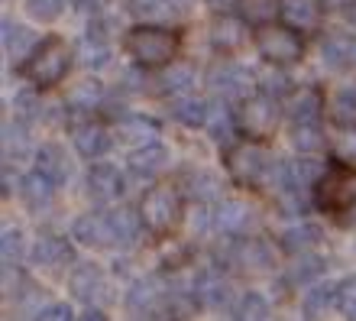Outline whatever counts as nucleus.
<instances>
[{
	"label": "nucleus",
	"mask_w": 356,
	"mask_h": 321,
	"mask_svg": "<svg viewBox=\"0 0 356 321\" xmlns=\"http://www.w3.org/2000/svg\"><path fill=\"white\" fill-rule=\"evenodd\" d=\"M236 263H243L246 269H253V273H266V269H272V263H275V253H272L269 240H263V237H240Z\"/></svg>",
	"instance_id": "cd10ccee"
},
{
	"label": "nucleus",
	"mask_w": 356,
	"mask_h": 321,
	"mask_svg": "<svg viewBox=\"0 0 356 321\" xmlns=\"http://www.w3.org/2000/svg\"><path fill=\"white\" fill-rule=\"evenodd\" d=\"M285 117H289V127L321 123V117H324V95L311 85L291 91V97L285 101Z\"/></svg>",
	"instance_id": "dca6fc26"
},
{
	"label": "nucleus",
	"mask_w": 356,
	"mask_h": 321,
	"mask_svg": "<svg viewBox=\"0 0 356 321\" xmlns=\"http://www.w3.org/2000/svg\"><path fill=\"white\" fill-rule=\"evenodd\" d=\"M191 289H195V299L201 308H211V312H234V289L224 276L217 273V266L211 269H201V273L191 279Z\"/></svg>",
	"instance_id": "9d476101"
},
{
	"label": "nucleus",
	"mask_w": 356,
	"mask_h": 321,
	"mask_svg": "<svg viewBox=\"0 0 356 321\" xmlns=\"http://www.w3.org/2000/svg\"><path fill=\"white\" fill-rule=\"evenodd\" d=\"M107 289H111L107 276H104L101 266H94V263H78L72 269V276H68V292L85 305H97L101 308V302L111 295Z\"/></svg>",
	"instance_id": "9b49d317"
},
{
	"label": "nucleus",
	"mask_w": 356,
	"mask_h": 321,
	"mask_svg": "<svg viewBox=\"0 0 356 321\" xmlns=\"http://www.w3.org/2000/svg\"><path fill=\"white\" fill-rule=\"evenodd\" d=\"M140 214L149 234H169L181 221V191L175 185H152L140 201Z\"/></svg>",
	"instance_id": "39448f33"
},
{
	"label": "nucleus",
	"mask_w": 356,
	"mask_h": 321,
	"mask_svg": "<svg viewBox=\"0 0 356 321\" xmlns=\"http://www.w3.org/2000/svg\"><path fill=\"white\" fill-rule=\"evenodd\" d=\"M181 191H185L191 201L211 205V201H220L224 182H220V175H214V172H207V169H191V172H185V179H181Z\"/></svg>",
	"instance_id": "5701e85b"
},
{
	"label": "nucleus",
	"mask_w": 356,
	"mask_h": 321,
	"mask_svg": "<svg viewBox=\"0 0 356 321\" xmlns=\"http://www.w3.org/2000/svg\"><path fill=\"white\" fill-rule=\"evenodd\" d=\"M343 221H347V224H356V201H353V205H350V208H347V214H343Z\"/></svg>",
	"instance_id": "603ef678"
},
{
	"label": "nucleus",
	"mask_w": 356,
	"mask_h": 321,
	"mask_svg": "<svg viewBox=\"0 0 356 321\" xmlns=\"http://www.w3.org/2000/svg\"><path fill=\"white\" fill-rule=\"evenodd\" d=\"M279 7L282 0H240L236 13H240V19L246 26H266V23H275Z\"/></svg>",
	"instance_id": "c9c22d12"
},
{
	"label": "nucleus",
	"mask_w": 356,
	"mask_h": 321,
	"mask_svg": "<svg viewBox=\"0 0 356 321\" xmlns=\"http://www.w3.org/2000/svg\"><path fill=\"white\" fill-rule=\"evenodd\" d=\"M85 191H88V198L97 201V205H111V201H117L127 191V179L111 162H94L91 169H88Z\"/></svg>",
	"instance_id": "f8f14e48"
},
{
	"label": "nucleus",
	"mask_w": 356,
	"mask_h": 321,
	"mask_svg": "<svg viewBox=\"0 0 356 321\" xmlns=\"http://www.w3.org/2000/svg\"><path fill=\"white\" fill-rule=\"evenodd\" d=\"M321 240H324V230H321L318 224H311V221H298V224H291L282 230V246H285L289 253H308Z\"/></svg>",
	"instance_id": "7c9ffc66"
},
{
	"label": "nucleus",
	"mask_w": 356,
	"mask_h": 321,
	"mask_svg": "<svg viewBox=\"0 0 356 321\" xmlns=\"http://www.w3.org/2000/svg\"><path fill=\"white\" fill-rule=\"evenodd\" d=\"M321 276H324V260L318 253H295V263L289 266V273H285V283L301 289V285H311L318 283Z\"/></svg>",
	"instance_id": "473e14b6"
},
{
	"label": "nucleus",
	"mask_w": 356,
	"mask_h": 321,
	"mask_svg": "<svg viewBox=\"0 0 356 321\" xmlns=\"http://www.w3.org/2000/svg\"><path fill=\"white\" fill-rule=\"evenodd\" d=\"M36 91L39 88H33V91H19L17 101H13V107H17V120H23L26 127H33V123H39L42 117H46V107H42V101H39Z\"/></svg>",
	"instance_id": "79ce46f5"
},
{
	"label": "nucleus",
	"mask_w": 356,
	"mask_h": 321,
	"mask_svg": "<svg viewBox=\"0 0 356 321\" xmlns=\"http://www.w3.org/2000/svg\"><path fill=\"white\" fill-rule=\"evenodd\" d=\"M101 104H104V81H97V78H85V81L68 88L65 107L72 113H91Z\"/></svg>",
	"instance_id": "bb28decb"
},
{
	"label": "nucleus",
	"mask_w": 356,
	"mask_h": 321,
	"mask_svg": "<svg viewBox=\"0 0 356 321\" xmlns=\"http://www.w3.org/2000/svg\"><path fill=\"white\" fill-rule=\"evenodd\" d=\"M172 111H175V117L185 123V127H204L207 111H211V101H204V97L181 95V97H175Z\"/></svg>",
	"instance_id": "e433bc0d"
},
{
	"label": "nucleus",
	"mask_w": 356,
	"mask_h": 321,
	"mask_svg": "<svg viewBox=\"0 0 356 321\" xmlns=\"http://www.w3.org/2000/svg\"><path fill=\"white\" fill-rule=\"evenodd\" d=\"M330 120L340 130H356V81L340 85L330 97Z\"/></svg>",
	"instance_id": "c85d7f7f"
},
{
	"label": "nucleus",
	"mask_w": 356,
	"mask_h": 321,
	"mask_svg": "<svg viewBox=\"0 0 356 321\" xmlns=\"http://www.w3.org/2000/svg\"><path fill=\"white\" fill-rule=\"evenodd\" d=\"M127 56L143 68H162L175 62L178 56V33L162 23H140L123 36Z\"/></svg>",
	"instance_id": "f257e3e1"
},
{
	"label": "nucleus",
	"mask_w": 356,
	"mask_h": 321,
	"mask_svg": "<svg viewBox=\"0 0 356 321\" xmlns=\"http://www.w3.org/2000/svg\"><path fill=\"white\" fill-rule=\"evenodd\" d=\"M272 159L266 156V150L253 140H243L227 150V175L240 189H259L269 175Z\"/></svg>",
	"instance_id": "423d86ee"
},
{
	"label": "nucleus",
	"mask_w": 356,
	"mask_h": 321,
	"mask_svg": "<svg viewBox=\"0 0 356 321\" xmlns=\"http://www.w3.org/2000/svg\"><path fill=\"white\" fill-rule=\"evenodd\" d=\"M253 227V208L240 198H224L214 208V230L224 237H246Z\"/></svg>",
	"instance_id": "f3484780"
},
{
	"label": "nucleus",
	"mask_w": 356,
	"mask_h": 321,
	"mask_svg": "<svg viewBox=\"0 0 356 321\" xmlns=\"http://www.w3.org/2000/svg\"><path fill=\"white\" fill-rule=\"evenodd\" d=\"M127 169H130V175H136L143 182L159 179L162 172L169 169V150L156 140L143 143V146H133L130 159H127Z\"/></svg>",
	"instance_id": "4468645a"
},
{
	"label": "nucleus",
	"mask_w": 356,
	"mask_h": 321,
	"mask_svg": "<svg viewBox=\"0 0 356 321\" xmlns=\"http://www.w3.org/2000/svg\"><path fill=\"white\" fill-rule=\"evenodd\" d=\"M127 7L146 19H178L185 17L188 0H127Z\"/></svg>",
	"instance_id": "2f4dec72"
},
{
	"label": "nucleus",
	"mask_w": 356,
	"mask_h": 321,
	"mask_svg": "<svg viewBox=\"0 0 356 321\" xmlns=\"http://www.w3.org/2000/svg\"><path fill=\"white\" fill-rule=\"evenodd\" d=\"M68 68H72V52H68L65 39L58 36H46L36 46V52L23 62L19 75L26 78L33 88H56L58 81H65Z\"/></svg>",
	"instance_id": "f03ea898"
},
{
	"label": "nucleus",
	"mask_w": 356,
	"mask_h": 321,
	"mask_svg": "<svg viewBox=\"0 0 356 321\" xmlns=\"http://www.w3.org/2000/svg\"><path fill=\"white\" fill-rule=\"evenodd\" d=\"M39 42H42V39H39L29 26L13 23V19H3V52H7V58L17 65V72L23 68V62L36 52Z\"/></svg>",
	"instance_id": "412c9836"
},
{
	"label": "nucleus",
	"mask_w": 356,
	"mask_h": 321,
	"mask_svg": "<svg viewBox=\"0 0 356 321\" xmlns=\"http://www.w3.org/2000/svg\"><path fill=\"white\" fill-rule=\"evenodd\" d=\"M33 318H42V321H68V318H78L75 308L68 302H52V305H42Z\"/></svg>",
	"instance_id": "49530a36"
},
{
	"label": "nucleus",
	"mask_w": 356,
	"mask_h": 321,
	"mask_svg": "<svg viewBox=\"0 0 356 321\" xmlns=\"http://www.w3.org/2000/svg\"><path fill=\"white\" fill-rule=\"evenodd\" d=\"M334 159L347 162V166H353V162H356V130H343V133H340L337 146H334Z\"/></svg>",
	"instance_id": "a18cd8bd"
},
{
	"label": "nucleus",
	"mask_w": 356,
	"mask_h": 321,
	"mask_svg": "<svg viewBox=\"0 0 356 321\" xmlns=\"http://www.w3.org/2000/svg\"><path fill=\"white\" fill-rule=\"evenodd\" d=\"M289 140L291 146L301 152V156H311L324 146V133H321V123H308V127H289Z\"/></svg>",
	"instance_id": "58836bf2"
},
{
	"label": "nucleus",
	"mask_w": 356,
	"mask_h": 321,
	"mask_svg": "<svg viewBox=\"0 0 356 321\" xmlns=\"http://www.w3.org/2000/svg\"><path fill=\"white\" fill-rule=\"evenodd\" d=\"M204 130L211 133V140L220 143V146L234 140V133L240 130V120H236V113L230 111V101H224V97L211 101V111H207Z\"/></svg>",
	"instance_id": "b1692460"
},
{
	"label": "nucleus",
	"mask_w": 356,
	"mask_h": 321,
	"mask_svg": "<svg viewBox=\"0 0 356 321\" xmlns=\"http://www.w3.org/2000/svg\"><path fill=\"white\" fill-rule=\"evenodd\" d=\"M111 230H113V246H120V250H133V246L143 240V234H146V224H143L140 208L136 211L113 208L111 211Z\"/></svg>",
	"instance_id": "4be33fe9"
},
{
	"label": "nucleus",
	"mask_w": 356,
	"mask_h": 321,
	"mask_svg": "<svg viewBox=\"0 0 356 321\" xmlns=\"http://www.w3.org/2000/svg\"><path fill=\"white\" fill-rule=\"evenodd\" d=\"M117 133H120V140L133 143V146H143V143L156 140L159 123L152 120V117H140V113H123L120 123H117Z\"/></svg>",
	"instance_id": "72a5a7b5"
},
{
	"label": "nucleus",
	"mask_w": 356,
	"mask_h": 321,
	"mask_svg": "<svg viewBox=\"0 0 356 321\" xmlns=\"http://www.w3.org/2000/svg\"><path fill=\"white\" fill-rule=\"evenodd\" d=\"M279 117H282V107H279V97L266 95V91H259V95H250L240 104V111H236V120H240V130L246 133V136H269L275 127H279Z\"/></svg>",
	"instance_id": "1a4fd4ad"
},
{
	"label": "nucleus",
	"mask_w": 356,
	"mask_h": 321,
	"mask_svg": "<svg viewBox=\"0 0 356 321\" xmlns=\"http://www.w3.org/2000/svg\"><path fill=\"white\" fill-rule=\"evenodd\" d=\"M285 81H289L285 75H269L263 81V91H266V95H272V97H282L285 91H289V85H285Z\"/></svg>",
	"instance_id": "de8ad7c7"
},
{
	"label": "nucleus",
	"mask_w": 356,
	"mask_h": 321,
	"mask_svg": "<svg viewBox=\"0 0 356 321\" xmlns=\"http://www.w3.org/2000/svg\"><path fill=\"white\" fill-rule=\"evenodd\" d=\"M56 182L49 179L42 169H33L26 172L23 179H19V201L26 205V211H33V214H42V211H49V205H52V198H56Z\"/></svg>",
	"instance_id": "6ab92c4d"
},
{
	"label": "nucleus",
	"mask_w": 356,
	"mask_h": 321,
	"mask_svg": "<svg viewBox=\"0 0 356 321\" xmlns=\"http://www.w3.org/2000/svg\"><path fill=\"white\" fill-rule=\"evenodd\" d=\"M72 237H75L81 246H91V250L113 246L111 211H88V214L75 217V224H72Z\"/></svg>",
	"instance_id": "2eb2a0df"
},
{
	"label": "nucleus",
	"mask_w": 356,
	"mask_h": 321,
	"mask_svg": "<svg viewBox=\"0 0 356 321\" xmlns=\"http://www.w3.org/2000/svg\"><path fill=\"white\" fill-rule=\"evenodd\" d=\"M62 7H65V0H26V13L42 23H52L62 13Z\"/></svg>",
	"instance_id": "37998d69"
},
{
	"label": "nucleus",
	"mask_w": 356,
	"mask_h": 321,
	"mask_svg": "<svg viewBox=\"0 0 356 321\" xmlns=\"http://www.w3.org/2000/svg\"><path fill=\"white\" fill-rule=\"evenodd\" d=\"M334 7L340 10V17L347 19L350 26H356V0H334Z\"/></svg>",
	"instance_id": "09e8293b"
},
{
	"label": "nucleus",
	"mask_w": 356,
	"mask_h": 321,
	"mask_svg": "<svg viewBox=\"0 0 356 321\" xmlns=\"http://www.w3.org/2000/svg\"><path fill=\"white\" fill-rule=\"evenodd\" d=\"M78 10H85V13H91V17H97V13H104V7L111 3V0H72Z\"/></svg>",
	"instance_id": "8fccbe9b"
},
{
	"label": "nucleus",
	"mask_w": 356,
	"mask_h": 321,
	"mask_svg": "<svg viewBox=\"0 0 356 321\" xmlns=\"http://www.w3.org/2000/svg\"><path fill=\"white\" fill-rule=\"evenodd\" d=\"M29 260L39 266V269H49V273H58L65 269L68 263H75V250L65 237L58 234H39L33 250H29Z\"/></svg>",
	"instance_id": "ddd939ff"
},
{
	"label": "nucleus",
	"mask_w": 356,
	"mask_h": 321,
	"mask_svg": "<svg viewBox=\"0 0 356 321\" xmlns=\"http://www.w3.org/2000/svg\"><path fill=\"white\" fill-rule=\"evenodd\" d=\"M0 250H3V266H19L26 256V237L19 227H3L0 237Z\"/></svg>",
	"instance_id": "a19ab883"
},
{
	"label": "nucleus",
	"mask_w": 356,
	"mask_h": 321,
	"mask_svg": "<svg viewBox=\"0 0 356 321\" xmlns=\"http://www.w3.org/2000/svg\"><path fill=\"white\" fill-rule=\"evenodd\" d=\"M169 292L159 276H143L127 289V312L136 318H169Z\"/></svg>",
	"instance_id": "6e6552de"
},
{
	"label": "nucleus",
	"mask_w": 356,
	"mask_h": 321,
	"mask_svg": "<svg viewBox=\"0 0 356 321\" xmlns=\"http://www.w3.org/2000/svg\"><path fill=\"white\" fill-rule=\"evenodd\" d=\"M272 308H269V299H266L263 292H243L240 299H236L234 312H230V318H240V321H263L269 318Z\"/></svg>",
	"instance_id": "4c0bfd02"
},
{
	"label": "nucleus",
	"mask_w": 356,
	"mask_h": 321,
	"mask_svg": "<svg viewBox=\"0 0 356 321\" xmlns=\"http://www.w3.org/2000/svg\"><path fill=\"white\" fill-rule=\"evenodd\" d=\"M311 198H314L318 208L334 211V214L347 211L350 205L356 201V169L353 166H347V162L334 159V166L324 169L321 182L314 185V195H311Z\"/></svg>",
	"instance_id": "20e7f679"
},
{
	"label": "nucleus",
	"mask_w": 356,
	"mask_h": 321,
	"mask_svg": "<svg viewBox=\"0 0 356 321\" xmlns=\"http://www.w3.org/2000/svg\"><path fill=\"white\" fill-rule=\"evenodd\" d=\"M33 156H36V169L46 172L56 185H65V182L72 179V162H68L65 150H62L58 143H42V146H36Z\"/></svg>",
	"instance_id": "393cba45"
},
{
	"label": "nucleus",
	"mask_w": 356,
	"mask_h": 321,
	"mask_svg": "<svg viewBox=\"0 0 356 321\" xmlns=\"http://www.w3.org/2000/svg\"><path fill=\"white\" fill-rule=\"evenodd\" d=\"M207 85H211V91H214L217 97H224L230 104H243L246 97L256 91V75L246 65L234 62V58H224V62H217V65L211 68Z\"/></svg>",
	"instance_id": "0eeeda50"
},
{
	"label": "nucleus",
	"mask_w": 356,
	"mask_h": 321,
	"mask_svg": "<svg viewBox=\"0 0 356 321\" xmlns=\"http://www.w3.org/2000/svg\"><path fill=\"white\" fill-rule=\"evenodd\" d=\"M207 7L214 10L217 17H227L230 10H236V7H240V0H207Z\"/></svg>",
	"instance_id": "3c124183"
},
{
	"label": "nucleus",
	"mask_w": 356,
	"mask_h": 321,
	"mask_svg": "<svg viewBox=\"0 0 356 321\" xmlns=\"http://www.w3.org/2000/svg\"><path fill=\"white\" fill-rule=\"evenodd\" d=\"M279 17L291 29L305 33V29H314L321 23V3L318 0H282Z\"/></svg>",
	"instance_id": "a878e982"
},
{
	"label": "nucleus",
	"mask_w": 356,
	"mask_h": 321,
	"mask_svg": "<svg viewBox=\"0 0 356 321\" xmlns=\"http://www.w3.org/2000/svg\"><path fill=\"white\" fill-rule=\"evenodd\" d=\"M195 81H197L195 68L185 65V62H172V68H165L159 75V91L162 95H172V97H181L195 88Z\"/></svg>",
	"instance_id": "f704fd0d"
},
{
	"label": "nucleus",
	"mask_w": 356,
	"mask_h": 321,
	"mask_svg": "<svg viewBox=\"0 0 356 321\" xmlns=\"http://www.w3.org/2000/svg\"><path fill=\"white\" fill-rule=\"evenodd\" d=\"M337 312L343 318H356V276L343 279L337 289Z\"/></svg>",
	"instance_id": "c03bdc74"
},
{
	"label": "nucleus",
	"mask_w": 356,
	"mask_h": 321,
	"mask_svg": "<svg viewBox=\"0 0 356 321\" xmlns=\"http://www.w3.org/2000/svg\"><path fill=\"white\" fill-rule=\"evenodd\" d=\"M321 58H324V65L334 68V72L356 68V36L347 33V29L327 33L324 42H321Z\"/></svg>",
	"instance_id": "aec40b11"
},
{
	"label": "nucleus",
	"mask_w": 356,
	"mask_h": 321,
	"mask_svg": "<svg viewBox=\"0 0 356 321\" xmlns=\"http://www.w3.org/2000/svg\"><path fill=\"white\" fill-rule=\"evenodd\" d=\"M253 46L272 65H291V62H298L301 52H305V39H301V33L291 29L289 23H266V26H256Z\"/></svg>",
	"instance_id": "7ed1b4c3"
},
{
	"label": "nucleus",
	"mask_w": 356,
	"mask_h": 321,
	"mask_svg": "<svg viewBox=\"0 0 356 321\" xmlns=\"http://www.w3.org/2000/svg\"><path fill=\"white\" fill-rule=\"evenodd\" d=\"M72 143H75V150L81 159H91L97 162L104 152L111 150V133L104 123H94V120H75L72 123Z\"/></svg>",
	"instance_id": "a211bd4d"
},
{
	"label": "nucleus",
	"mask_w": 356,
	"mask_h": 321,
	"mask_svg": "<svg viewBox=\"0 0 356 321\" xmlns=\"http://www.w3.org/2000/svg\"><path fill=\"white\" fill-rule=\"evenodd\" d=\"M240 23H243V19H240ZM240 23H234V19H227V17L217 19L214 29H211V42H214L217 49H224V52H234V49L243 42V29H240Z\"/></svg>",
	"instance_id": "ea45409f"
},
{
	"label": "nucleus",
	"mask_w": 356,
	"mask_h": 321,
	"mask_svg": "<svg viewBox=\"0 0 356 321\" xmlns=\"http://www.w3.org/2000/svg\"><path fill=\"white\" fill-rule=\"evenodd\" d=\"M337 289L340 283H311V289L301 299L305 318H324L330 308H337Z\"/></svg>",
	"instance_id": "c756f323"
}]
</instances>
